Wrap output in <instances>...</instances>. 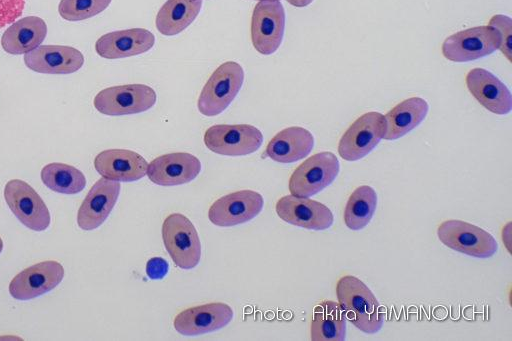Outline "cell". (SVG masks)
<instances>
[{"mask_svg": "<svg viewBox=\"0 0 512 341\" xmlns=\"http://www.w3.org/2000/svg\"><path fill=\"white\" fill-rule=\"evenodd\" d=\"M336 296L346 319L366 334L377 333L385 313L371 289L359 278L344 275L336 283Z\"/></svg>", "mask_w": 512, "mask_h": 341, "instance_id": "obj_1", "label": "cell"}, {"mask_svg": "<svg viewBox=\"0 0 512 341\" xmlns=\"http://www.w3.org/2000/svg\"><path fill=\"white\" fill-rule=\"evenodd\" d=\"M244 82V70L235 61L218 66L205 83L197 101L201 114L212 117L222 113L239 93Z\"/></svg>", "mask_w": 512, "mask_h": 341, "instance_id": "obj_2", "label": "cell"}, {"mask_svg": "<svg viewBox=\"0 0 512 341\" xmlns=\"http://www.w3.org/2000/svg\"><path fill=\"white\" fill-rule=\"evenodd\" d=\"M164 246L181 269L195 268L201 258V242L193 223L183 214L168 215L162 224Z\"/></svg>", "mask_w": 512, "mask_h": 341, "instance_id": "obj_3", "label": "cell"}, {"mask_svg": "<svg viewBox=\"0 0 512 341\" xmlns=\"http://www.w3.org/2000/svg\"><path fill=\"white\" fill-rule=\"evenodd\" d=\"M437 236L448 248L476 258H490L498 249L495 238L488 231L462 220L442 222L437 228Z\"/></svg>", "mask_w": 512, "mask_h": 341, "instance_id": "obj_4", "label": "cell"}, {"mask_svg": "<svg viewBox=\"0 0 512 341\" xmlns=\"http://www.w3.org/2000/svg\"><path fill=\"white\" fill-rule=\"evenodd\" d=\"M339 170L340 163L334 153H316L293 171L288 183L289 191L294 196L311 197L332 184Z\"/></svg>", "mask_w": 512, "mask_h": 341, "instance_id": "obj_5", "label": "cell"}, {"mask_svg": "<svg viewBox=\"0 0 512 341\" xmlns=\"http://www.w3.org/2000/svg\"><path fill=\"white\" fill-rule=\"evenodd\" d=\"M156 100V92L150 86L125 84L99 91L93 105L101 114L121 116L145 112L155 105Z\"/></svg>", "mask_w": 512, "mask_h": 341, "instance_id": "obj_6", "label": "cell"}, {"mask_svg": "<svg viewBox=\"0 0 512 341\" xmlns=\"http://www.w3.org/2000/svg\"><path fill=\"white\" fill-rule=\"evenodd\" d=\"M500 38L489 25L476 26L448 36L441 47L443 56L452 62H470L495 52Z\"/></svg>", "mask_w": 512, "mask_h": 341, "instance_id": "obj_7", "label": "cell"}, {"mask_svg": "<svg viewBox=\"0 0 512 341\" xmlns=\"http://www.w3.org/2000/svg\"><path fill=\"white\" fill-rule=\"evenodd\" d=\"M205 146L225 156H244L256 152L263 143L261 131L250 124H217L203 136Z\"/></svg>", "mask_w": 512, "mask_h": 341, "instance_id": "obj_8", "label": "cell"}, {"mask_svg": "<svg viewBox=\"0 0 512 341\" xmlns=\"http://www.w3.org/2000/svg\"><path fill=\"white\" fill-rule=\"evenodd\" d=\"M384 115L371 111L358 117L339 140L338 153L346 161H357L368 155L383 139Z\"/></svg>", "mask_w": 512, "mask_h": 341, "instance_id": "obj_9", "label": "cell"}, {"mask_svg": "<svg viewBox=\"0 0 512 341\" xmlns=\"http://www.w3.org/2000/svg\"><path fill=\"white\" fill-rule=\"evenodd\" d=\"M4 199L12 213L27 228L41 232L49 227L51 217L48 207L27 182L9 180L4 187Z\"/></svg>", "mask_w": 512, "mask_h": 341, "instance_id": "obj_10", "label": "cell"}, {"mask_svg": "<svg viewBox=\"0 0 512 341\" xmlns=\"http://www.w3.org/2000/svg\"><path fill=\"white\" fill-rule=\"evenodd\" d=\"M285 29V10L280 1H258L251 18V41L257 52L273 54L280 47Z\"/></svg>", "mask_w": 512, "mask_h": 341, "instance_id": "obj_11", "label": "cell"}, {"mask_svg": "<svg viewBox=\"0 0 512 341\" xmlns=\"http://www.w3.org/2000/svg\"><path fill=\"white\" fill-rule=\"evenodd\" d=\"M64 278L62 264L47 260L19 272L9 283V293L17 300L39 297L58 286Z\"/></svg>", "mask_w": 512, "mask_h": 341, "instance_id": "obj_12", "label": "cell"}, {"mask_svg": "<svg viewBox=\"0 0 512 341\" xmlns=\"http://www.w3.org/2000/svg\"><path fill=\"white\" fill-rule=\"evenodd\" d=\"M263 205L264 199L260 193L240 190L217 199L209 208L208 218L216 226H235L255 218Z\"/></svg>", "mask_w": 512, "mask_h": 341, "instance_id": "obj_13", "label": "cell"}, {"mask_svg": "<svg viewBox=\"0 0 512 341\" xmlns=\"http://www.w3.org/2000/svg\"><path fill=\"white\" fill-rule=\"evenodd\" d=\"M275 211L288 224L309 230H326L334 222L333 213L326 205L292 194L281 197L276 202Z\"/></svg>", "mask_w": 512, "mask_h": 341, "instance_id": "obj_14", "label": "cell"}, {"mask_svg": "<svg viewBox=\"0 0 512 341\" xmlns=\"http://www.w3.org/2000/svg\"><path fill=\"white\" fill-rule=\"evenodd\" d=\"M232 308L213 302L189 307L179 312L173 321L175 330L184 336H197L219 330L233 319Z\"/></svg>", "mask_w": 512, "mask_h": 341, "instance_id": "obj_15", "label": "cell"}, {"mask_svg": "<svg viewBox=\"0 0 512 341\" xmlns=\"http://www.w3.org/2000/svg\"><path fill=\"white\" fill-rule=\"evenodd\" d=\"M121 185L118 181L98 179L82 201L77 212V224L90 231L101 226L114 208Z\"/></svg>", "mask_w": 512, "mask_h": 341, "instance_id": "obj_16", "label": "cell"}, {"mask_svg": "<svg viewBox=\"0 0 512 341\" xmlns=\"http://www.w3.org/2000/svg\"><path fill=\"white\" fill-rule=\"evenodd\" d=\"M201 171L200 160L187 152L167 153L153 159L146 174L160 186H176L194 180Z\"/></svg>", "mask_w": 512, "mask_h": 341, "instance_id": "obj_17", "label": "cell"}, {"mask_svg": "<svg viewBox=\"0 0 512 341\" xmlns=\"http://www.w3.org/2000/svg\"><path fill=\"white\" fill-rule=\"evenodd\" d=\"M465 83L471 95L488 111L497 115L511 112L510 90L490 71L473 68L467 73Z\"/></svg>", "mask_w": 512, "mask_h": 341, "instance_id": "obj_18", "label": "cell"}, {"mask_svg": "<svg viewBox=\"0 0 512 341\" xmlns=\"http://www.w3.org/2000/svg\"><path fill=\"white\" fill-rule=\"evenodd\" d=\"M25 65L42 74H70L84 64L83 54L64 45H40L24 55Z\"/></svg>", "mask_w": 512, "mask_h": 341, "instance_id": "obj_19", "label": "cell"}, {"mask_svg": "<svg viewBox=\"0 0 512 341\" xmlns=\"http://www.w3.org/2000/svg\"><path fill=\"white\" fill-rule=\"evenodd\" d=\"M155 44L154 34L144 28L106 33L95 43L96 53L105 59H120L149 51Z\"/></svg>", "mask_w": 512, "mask_h": 341, "instance_id": "obj_20", "label": "cell"}, {"mask_svg": "<svg viewBox=\"0 0 512 341\" xmlns=\"http://www.w3.org/2000/svg\"><path fill=\"white\" fill-rule=\"evenodd\" d=\"M148 163L137 152L128 149H108L94 158L96 171L104 178L132 182L146 175Z\"/></svg>", "mask_w": 512, "mask_h": 341, "instance_id": "obj_21", "label": "cell"}, {"mask_svg": "<svg viewBox=\"0 0 512 341\" xmlns=\"http://www.w3.org/2000/svg\"><path fill=\"white\" fill-rule=\"evenodd\" d=\"M314 137L306 128L292 126L279 131L266 146V154L275 162L293 163L308 156Z\"/></svg>", "mask_w": 512, "mask_h": 341, "instance_id": "obj_22", "label": "cell"}, {"mask_svg": "<svg viewBox=\"0 0 512 341\" xmlns=\"http://www.w3.org/2000/svg\"><path fill=\"white\" fill-rule=\"evenodd\" d=\"M47 35L46 22L38 16L14 21L2 34L1 46L9 54H26L40 46Z\"/></svg>", "mask_w": 512, "mask_h": 341, "instance_id": "obj_23", "label": "cell"}, {"mask_svg": "<svg viewBox=\"0 0 512 341\" xmlns=\"http://www.w3.org/2000/svg\"><path fill=\"white\" fill-rule=\"evenodd\" d=\"M429 105L421 97H410L398 103L385 115V140H396L416 128L427 116Z\"/></svg>", "mask_w": 512, "mask_h": 341, "instance_id": "obj_24", "label": "cell"}, {"mask_svg": "<svg viewBox=\"0 0 512 341\" xmlns=\"http://www.w3.org/2000/svg\"><path fill=\"white\" fill-rule=\"evenodd\" d=\"M346 316L339 303L321 301L313 312L310 327L312 341H343L346 337Z\"/></svg>", "mask_w": 512, "mask_h": 341, "instance_id": "obj_25", "label": "cell"}, {"mask_svg": "<svg viewBox=\"0 0 512 341\" xmlns=\"http://www.w3.org/2000/svg\"><path fill=\"white\" fill-rule=\"evenodd\" d=\"M201 7L202 0H167L156 15V28L165 36L177 35L196 19Z\"/></svg>", "mask_w": 512, "mask_h": 341, "instance_id": "obj_26", "label": "cell"}, {"mask_svg": "<svg viewBox=\"0 0 512 341\" xmlns=\"http://www.w3.org/2000/svg\"><path fill=\"white\" fill-rule=\"evenodd\" d=\"M377 206V194L368 185L357 187L349 196L344 209V223L353 230L365 228L374 216Z\"/></svg>", "mask_w": 512, "mask_h": 341, "instance_id": "obj_27", "label": "cell"}, {"mask_svg": "<svg viewBox=\"0 0 512 341\" xmlns=\"http://www.w3.org/2000/svg\"><path fill=\"white\" fill-rule=\"evenodd\" d=\"M43 184L61 194H77L86 186L85 175L76 167L65 163H49L40 173Z\"/></svg>", "mask_w": 512, "mask_h": 341, "instance_id": "obj_28", "label": "cell"}, {"mask_svg": "<svg viewBox=\"0 0 512 341\" xmlns=\"http://www.w3.org/2000/svg\"><path fill=\"white\" fill-rule=\"evenodd\" d=\"M112 0H61L60 16L67 21H81L103 12Z\"/></svg>", "mask_w": 512, "mask_h": 341, "instance_id": "obj_29", "label": "cell"}, {"mask_svg": "<svg viewBox=\"0 0 512 341\" xmlns=\"http://www.w3.org/2000/svg\"><path fill=\"white\" fill-rule=\"evenodd\" d=\"M494 28L500 38L499 50L511 62L512 60V20L509 16L503 14L493 15L488 23Z\"/></svg>", "mask_w": 512, "mask_h": 341, "instance_id": "obj_30", "label": "cell"}, {"mask_svg": "<svg viewBox=\"0 0 512 341\" xmlns=\"http://www.w3.org/2000/svg\"><path fill=\"white\" fill-rule=\"evenodd\" d=\"M25 0H0V28L12 24L24 10Z\"/></svg>", "mask_w": 512, "mask_h": 341, "instance_id": "obj_31", "label": "cell"}, {"mask_svg": "<svg viewBox=\"0 0 512 341\" xmlns=\"http://www.w3.org/2000/svg\"><path fill=\"white\" fill-rule=\"evenodd\" d=\"M168 269V262L160 257L151 258L146 264L147 276L153 280L164 278L168 272Z\"/></svg>", "mask_w": 512, "mask_h": 341, "instance_id": "obj_32", "label": "cell"}, {"mask_svg": "<svg viewBox=\"0 0 512 341\" xmlns=\"http://www.w3.org/2000/svg\"><path fill=\"white\" fill-rule=\"evenodd\" d=\"M314 0H289L288 3L294 7H306L310 5Z\"/></svg>", "mask_w": 512, "mask_h": 341, "instance_id": "obj_33", "label": "cell"}, {"mask_svg": "<svg viewBox=\"0 0 512 341\" xmlns=\"http://www.w3.org/2000/svg\"><path fill=\"white\" fill-rule=\"evenodd\" d=\"M2 250H3V240L0 237V253L2 252Z\"/></svg>", "mask_w": 512, "mask_h": 341, "instance_id": "obj_34", "label": "cell"}, {"mask_svg": "<svg viewBox=\"0 0 512 341\" xmlns=\"http://www.w3.org/2000/svg\"><path fill=\"white\" fill-rule=\"evenodd\" d=\"M256 1H276V0H256ZM277 1H280V0H277ZM286 1L288 2L289 0H286Z\"/></svg>", "mask_w": 512, "mask_h": 341, "instance_id": "obj_35", "label": "cell"}]
</instances>
